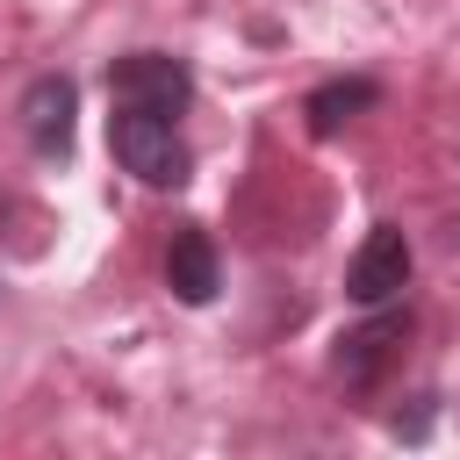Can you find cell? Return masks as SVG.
<instances>
[{
	"label": "cell",
	"instance_id": "6da1fadb",
	"mask_svg": "<svg viewBox=\"0 0 460 460\" xmlns=\"http://www.w3.org/2000/svg\"><path fill=\"white\" fill-rule=\"evenodd\" d=\"M108 151L129 180L144 187H187L194 172V151L180 137V115H158V108H137V101H115L108 115Z\"/></svg>",
	"mask_w": 460,
	"mask_h": 460
},
{
	"label": "cell",
	"instance_id": "7a4b0ae2",
	"mask_svg": "<svg viewBox=\"0 0 460 460\" xmlns=\"http://www.w3.org/2000/svg\"><path fill=\"white\" fill-rule=\"evenodd\" d=\"M410 302H381V309H367V323H352V331H338V345H331V374L352 388V395H367V388H381V374L402 359V345H410Z\"/></svg>",
	"mask_w": 460,
	"mask_h": 460
},
{
	"label": "cell",
	"instance_id": "3957f363",
	"mask_svg": "<svg viewBox=\"0 0 460 460\" xmlns=\"http://www.w3.org/2000/svg\"><path fill=\"white\" fill-rule=\"evenodd\" d=\"M410 273H417V252H410V237H402L395 223H374V230L359 237V252L345 259V302H359V309L402 302Z\"/></svg>",
	"mask_w": 460,
	"mask_h": 460
},
{
	"label": "cell",
	"instance_id": "277c9868",
	"mask_svg": "<svg viewBox=\"0 0 460 460\" xmlns=\"http://www.w3.org/2000/svg\"><path fill=\"white\" fill-rule=\"evenodd\" d=\"M108 101H137V108H158V115H187L194 101V65L172 58V50H129L108 65Z\"/></svg>",
	"mask_w": 460,
	"mask_h": 460
},
{
	"label": "cell",
	"instance_id": "5b68a950",
	"mask_svg": "<svg viewBox=\"0 0 460 460\" xmlns=\"http://www.w3.org/2000/svg\"><path fill=\"white\" fill-rule=\"evenodd\" d=\"M22 137L36 158H72V137H79V86L65 72H36L22 86Z\"/></svg>",
	"mask_w": 460,
	"mask_h": 460
},
{
	"label": "cell",
	"instance_id": "8992f818",
	"mask_svg": "<svg viewBox=\"0 0 460 460\" xmlns=\"http://www.w3.org/2000/svg\"><path fill=\"white\" fill-rule=\"evenodd\" d=\"M165 288L187 302V309H208L216 288H223V259H216V237L201 223H180L165 237Z\"/></svg>",
	"mask_w": 460,
	"mask_h": 460
},
{
	"label": "cell",
	"instance_id": "52a82bcc",
	"mask_svg": "<svg viewBox=\"0 0 460 460\" xmlns=\"http://www.w3.org/2000/svg\"><path fill=\"white\" fill-rule=\"evenodd\" d=\"M381 101V86L367 79V72H345V79H323L309 101H302V122H309V137H338L352 115H367Z\"/></svg>",
	"mask_w": 460,
	"mask_h": 460
}]
</instances>
